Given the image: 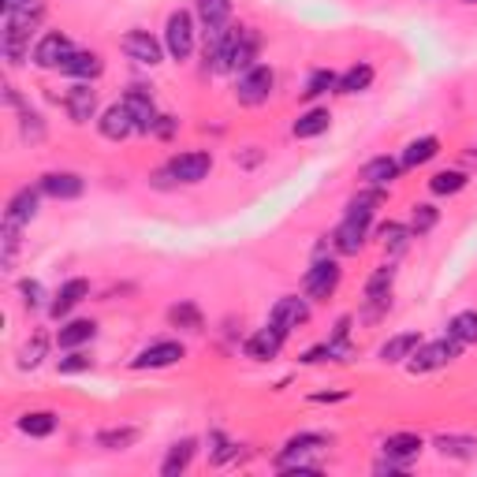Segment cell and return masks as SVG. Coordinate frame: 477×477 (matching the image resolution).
<instances>
[{"label":"cell","mask_w":477,"mask_h":477,"mask_svg":"<svg viewBox=\"0 0 477 477\" xmlns=\"http://www.w3.org/2000/svg\"><path fill=\"white\" fill-rule=\"evenodd\" d=\"M335 82H340V75H332L328 72V67H321V72H313L310 75V82H306V90H303V97L306 101H313V97H321V94H328L332 90V86Z\"/></svg>","instance_id":"cell-39"},{"label":"cell","mask_w":477,"mask_h":477,"mask_svg":"<svg viewBox=\"0 0 477 477\" xmlns=\"http://www.w3.org/2000/svg\"><path fill=\"white\" fill-rule=\"evenodd\" d=\"M310 321V303L306 298H295V295H284V298H276V306L269 310V325L276 328H298V325H306Z\"/></svg>","instance_id":"cell-13"},{"label":"cell","mask_w":477,"mask_h":477,"mask_svg":"<svg viewBox=\"0 0 477 477\" xmlns=\"http://www.w3.org/2000/svg\"><path fill=\"white\" fill-rule=\"evenodd\" d=\"M284 340H288V332H284V328H276V325H265L261 332H254L250 340H246V358L269 362V358H276L280 350H284Z\"/></svg>","instance_id":"cell-14"},{"label":"cell","mask_w":477,"mask_h":477,"mask_svg":"<svg viewBox=\"0 0 477 477\" xmlns=\"http://www.w3.org/2000/svg\"><path fill=\"white\" fill-rule=\"evenodd\" d=\"M421 436L418 433H392L384 440V458H392V463H411V458H418L421 455Z\"/></svg>","instance_id":"cell-21"},{"label":"cell","mask_w":477,"mask_h":477,"mask_svg":"<svg viewBox=\"0 0 477 477\" xmlns=\"http://www.w3.org/2000/svg\"><path fill=\"white\" fill-rule=\"evenodd\" d=\"M194 440H180V444H172L168 455H165V463H161V473L165 477H180L187 466H190V458H194Z\"/></svg>","instance_id":"cell-28"},{"label":"cell","mask_w":477,"mask_h":477,"mask_svg":"<svg viewBox=\"0 0 477 477\" xmlns=\"http://www.w3.org/2000/svg\"><path fill=\"white\" fill-rule=\"evenodd\" d=\"M436 227V209L433 205H414V213H411V232L414 235H426Z\"/></svg>","instance_id":"cell-42"},{"label":"cell","mask_w":477,"mask_h":477,"mask_svg":"<svg viewBox=\"0 0 477 477\" xmlns=\"http://www.w3.org/2000/svg\"><path fill=\"white\" fill-rule=\"evenodd\" d=\"M165 49L172 52V60H187L194 52V15L190 12H172L165 27Z\"/></svg>","instance_id":"cell-7"},{"label":"cell","mask_w":477,"mask_h":477,"mask_svg":"<svg viewBox=\"0 0 477 477\" xmlns=\"http://www.w3.org/2000/svg\"><path fill=\"white\" fill-rule=\"evenodd\" d=\"M86 295H90V284H86V280H67V284L57 291V298L49 303V313L52 317H67Z\"/></svg>","instance_id":"cell-23"},{"label":"cell","mask_w":477,"mask_h":477,"mask_svg":"<svg viewBox=\"0 0 477 477\" xmlns=\"http://www.w3.org/2000/svg\"><path fill=\"white\" fill-rule=\"evenodd\" d=\"M399 161H392V157H373L365 168H362V180L369 183V187H388L399 175Z\"/></svg>","instance_id":"cell-26"},{"label":"cell","mask_w":477,"mask_h":477,"mask_svg":"<svg viewBox=\"0 0 477 477\" xmlns=\"http://www.w3.org/2000/svg\"><path fill=\"white\" fill-rule=\"evenodd\" d=\"M258 45L261 38L250 27H239V30H227L224 34V45H220V57L213 64V72H250L254 60H258Z\"/></svg>","instance_id":"cell-3"},{"label":"cell","mask_w":477,"mask_h":477,"mask_svg":"<svg viewBox=\"0 0 477 477\" xmlns=\"http://www.w3.org/2000/svg\"><path fill=\"white\" fill-rule=\"evenodd\" d=\"M436 153H440V142H436L433 135H426V138H414V142L403 150V161H399V165H403V168H418V165L433 161Z\"/></svg>","instance_id":"cell-29"},{"label":"cell","mask_w":477,"mask_h":477,"mask_svg":"<svg viewBox=\"0 0 477 477\" xmlns=\"http://www.w3.org/2000/svg\"><path fill=\"white\" fill-rule=\"evenodd\" d=\"M101 57L97 52H86V49H75L72 57H67L64 64H60V72L64 75H72V79H79V82H90V79H97L101 75Z\"/></svg>","instance_id":"cell-20"},{"label":"cell","mask_w":477,"mask_h":477,"mask_svg":"<svg viewBox=\"0 0 477 477\" xmlns=\"http://www.w3.org/2000/svg\"><path fill=\"white\" fill-rule=\"evenodd\" d=\"M94 362L86 358V355H79V350H72L67 358H60V373H82V369H90Z\"/></svg>","instance_id":"cell-45"},{"label":"cell","mask_w":477,"mask_h":477,"mask_svg":"<svg viewBox=\"0 0 477 477\" xmlns=\"http://www.w3.org/2000/svg\"><path fill=\"white\" fill-rule=\"evenodd\" d=\"M82 187H86L82 175H75V172H49V175H42V194H49V198H60V202L79 198Z\"/></svg>","instance_id":"cell-19"},{"label":"cell","mask_w":477,"mask_h":477,"mask_svg":"<svg viewBox=\"0 0 477 477\" xmlns=\"http://www.w3.org/2000/svg\"><path fill=\"white\" fill-rule=\"evenodd\" d=\"M135 440H138V429H104V433H97V444L104 451H123V448H131Z\"/></svg>","instance_id":"cell-37"},{"label":"cell","mask_w":477,"mask_h":477,"mask_svg":"<svg viewBox=\"0 0 477 477\" xmlns=\"http://www.w3.org/2000/svg\"><path fill=\"white\" fill-rule=\"evenodd\" d=\"M19 131H23L27 142H42V138H45V123H42V116H38V112L19 109Z\"/></svg>","instance_id":"cell-40"},{"label":"cell","mask_w":477,"mask_h":477,"mask_svg":"<svg viewBox=\"0 0 477 477\" xmlns=\"http://www.w3.org/2000/svg\"><path fill=\"white\" fill-rule=\"evenodd\" d=\"M418 347H421L418 332H399V335H392V340H388V343L381 347V362H388V365L406 362V358H411Z\"/></svg>","instance_id":"cell-24"},{"label":"cell","mask_w":477,"mask_h":477,"mask_svg":"<svg viewBox=\"0 0 477 477\" xmlns=\"http://www.w3.org/2000/svg\"><path fill=\"white\" fill-rule=\"evenodd\" d=\"M433 448L448 458H473L477 455V440L473 436H458V433H440L433 440Z\"/></svg>","instance_id":"cell-25"},{"label":"cell","mask_w":477,"mask_h":477,"mask_svg":"<svg viewBox=\"0 0 477 477\" xmlns=\"http://www.w3.org/2000/svg\"><path fill=\"white\" fill-rule=\"evenodd\" d=\"M369 82H373V67H369V64H355L347 75H340L335 90H340V94H362V90H369Z\"/></svg>","instance_id":"cell-32"},{"label":"cell","mask_w":477,"mask_h":477,"mask_svg":"<svg viewBox=\"0 0 477 477\" xmlns=\"http://www.w3.org/2000/svg\"><path fill=\"white\" fill-rule=\"evenodd\" d=\"M72 52H75L72 38L60 34V30H52V34H45V38L38 42V49H34V64H38V67H60L67 57H72Z\"/></svg>","instance_id":"cell-15"},{"label":"cell","mask_w":477,"mask_h":477,"mask_svg":"<svg viewBox=\"0 0 477 477\" xmlns=\"http://www.w3.org/2000/svg\"><path fill=\"white\" fill-rule=\"evenodd\" d=\"M369 220H373L369 209H355V205H350V213L343 217V224L335 227V235H332L335 250H340V254H358L362 242H365V232H369Z\"/></svg>","instance_id":"cell-5"},{"label":"cell","mask_w":477,"mask_h":477,"mask_svg":"<svg viewBox=\"0 0 477 477\" xmlns=\"http://www.w3.org/2000/svg\"><path fill=\"white\" fill-rule=\"evenodd\" d=\"M466 4H477V0H466Z\"/></svg>","instance_id":"cell-48"},{"label":"cell","mask_w":477,"mask_h":477,"mask_svg":"<svg viewBox=\"0 0 477 477\" xmlns=\"http://www.w3.org/2000/svg\"><path fill=\"white\" fill-rule=\"evenodd\" d=\"M198 15L205 30H227V19H232V0H198Z\"/></svg>","instance_id":"cell-27"},{"label":"cell","mask_w":477,"mask_h":477,"mask_svg":"<svg viewBox=\"0 0 477 477\" xmlns=\"http://www.w3.org/2000/svg\"><path fill=\"white\" fill-rule=\"evenodd\" d=\"M180 358H183V343L161 340V343H150L142 355L131 362V369H165V365H175Z\"/></svg>","instance_id":"cell-18"},{"label":"cell","mask_w":477,"mask_h":477,"mask_svg":"<svg viewBox=\"0 0 477 477\" xmlns=\"http://www.w3.org/2000/svg\"><path fill=\"white\" fill-rule=\"evenodd\" d=\"M42 15H45V0H23L19 8L4 12V30H0V42H4L8 64H23L27 49H30V34L38 30Z\"/></svg>","instance_id":"cell-1"},{"label":"cell","mask_w":477,"mask_h":477,"mask_svg":"<svg viewBox=\"0 0 477 477\" xmlns=\"http://www.w3.org/2000/svg\"><path fill=\"white\" fill-rule=\"evenodd\" d=\"M64 109L75 123H90L94 112H97V90L90 82H75L72 90L64 94Z\"/></svg>","instance_id":"cell-16"},{"label":"cell","mask_w":477,"mask_h":477,"mask_svg":"<svg viewBox=\"0 0 477 477\" xmlns=\"http://www.w3.org/2000/svg\"><path fill=\"white\" fill-rule=\"evenodd\" d=\"M175 131V119L172 116H157V123H153V135H161V138H168Z\"/></svg>","instance_id":"cell-46"},{"label":"cell","mask_w":477,"mask_h":477,"mask_svg":"<svg viewBox=\"0 0 477 477\" xmlns=\"http://www.w3.org/2000/svg\"><path fill=\"white\" fill-rule=\"evenodd\" d=\"M209 168H213V157L202 153V150H194V153H180V157H172V165H168V175L175 183H202Z\"/></svg>","instance_id":"cell-8"},{"label":"cell","mask_w":477,"mask_h":477,"mask_svg":"<svg viewBox=\"0 0 477 477\" xmlns=\"http://www.w3.org/2000/svg\"><path fill=\"white\" fill-rule=\"evenodd\" d=\"M335 288H340V265L325 261V258L313 261V269L306 273V295L321 303V298H332L335 295Z\"/></svg>","instance_id":"cell-12"},{"label":"cell","mask_w":477,"mask_h":477,"mask_svg":"<svg viewBox=\"0 0 477 477\" xmlns=\"http://www.w3.org/2000/svg\"><path fill=\"white\" fill-rule=\"evenodd\" d=\"M0 242H4V258H0V261H4V269H12L15 254H19V227L4 224V239H0Z\"/></svg>","instance_id":"cell-43"},{"label":"cell","mask_w":477,"mask_h":477,"mask_svg":"<svg viewBox=\"0 0 477 477\" xmlns=\"http://www.w3.org/2000/svg\"><path fill=\"white\" fill-rule=\"evenodd\" d=\"M328 123H332L328 109H310V112H303V116L295 119V138H317V135H325Z\"/></svg>","instance_id":"cell-31"},{"label":"cell","mask_w":477,"mask_h":477,"mask_svg":"<svg viewBox=\"0 0 477 477\" xmlns=\"http://www.w3.org/2000/svg\"><path fill=\"white\" fill-rule=\"evenodd\" d=\"M97 335V325L94 321H67L64 328H60V335H57V343L64 347V350H75L79 343H90Z\"/></svg>","instance_id":"cell-30"},{"label":"cell","mask_w":477,"mask_h":477,"mask_svg":"<svg viewBox=\"0 0 477 477\" xmlns=\"http://www.w3.org/2000/svg\"><path fill=\"white\" fill-rule=\"evenodd\" d=\"M466 187V175L463 172H436L429 180V190L433 194H458Z\"/></svg>","instance_id":"cell-38"},{"label":"cell","mask_w":477,"mask_h":477,"mask_svg":"<svg viewBox=\"0 0 477 477\" xmlns=\"http://www.w3.org/2000/svg\"><path fill=\"white\" fill-rule=\"evenodd\" d=\"M45 347H49L45 335H34V340L23 347V355H19V369H34V365H42V358H45Z\"/></svg>","instance_id":"cell-41"},{"label":"cell","mask_w":477,"mask_h":477,"mask_svg":"<svg viewBox=\"0 0 477 477\" xmlns=\"http://www.w3.org/2000/svg\"><path fill=\"white\" fill-rule=\"evenodd\" d=\"M325 448H328V440L321 433H298L284 444V451H280L276 470L280 473H317L321 470L317 455H321Z\"/></svg>","instance_id":"cell-2"},{"label":"cell","mask_w":477,"mask_h":477,"mask_svg":"<svg viewBox=\"0 0 477 477\" xmlns=\"http://www.w3.org/2000/svg\"><path fill=\"white\" fill-rule=\"evenodd\" d=\"M392 284H396V269H392V265H381V269L365 280V303H369L365 317H369V321L388 310V295H392Z\"/></svg>","instance_id":"cell-9"},{"label":"cell","mask_w":477,"mask_h":477,"mask_svg":"<svg viewBox=\"0 0 477 477\" xmlns=\"http://www.w3.org/2000/svg\"><path fill=\"white\" fill-rule=\"evenodd\" d=\"M168 321L180 325V328H187V332H202V313H198V306H194V303L172 306V310H168Z\"/></svg>","instance_id":"cell-36"},{"label":"cell","mask_w":477,"mask_h":477,"mask_svg":"<svg viewBox=\"0 0 477 477\" xmlns=\"http://www.w3.org/2000/svg\"><path fill=\"white\" fill-rule=\"evenodd\" d=\"M458 340H436V343H421L414 355H411V373H433V369H444L448 362L458 358Z\"/></svg>","instance_id":"cell-6"},{"label":"cell","mask_w":477,"mask_h":477,"mask_svg":"<svg viewBox=\"0 0 477 477\" xmlns=\"http://www.w3.org/2000/svg\"><path fill=\"white\" fill-rule=\"evenodd\" d=\"M347 332H350V317H340V321H335L332 340H347Z\"/></svg>","instance_id":"cell-47"},{"label":"cell","mask_w":477,"mask_h":477,"mask_svg":"<svg viewBox=\"0 0 477 477\" xmlns=\"http://www.w3.org/2000/svg\"><path fill=\"white\" fill-rule=\"evenodd\" d=\"M97 127H101V135L109 138V142H123L127 135H135L138 127H135V116L127 112V104H112V109H104L101 112V119H97Z\"/></svg>","instance_id":"cell-17"},{"label":"cell","mask_w":477,"mask_h":477,"mask_svg":"<svg viewBox=\"0 0 477 477\" xmlns=\"http://www.w3.org/2000/svg\"><path fill=\"white\" fill-rule=\"evenodd\" d=\"M123 104H127V112L135 116V127L142 135H153V123H157V104H153V94L146 86H131L127 94H123Z\"/></svg>","instance_id":"cell-11"},{"label":"cell","mask_w":477,"mask_h":477,"mask_svg":"<svg viewBox=\"0 0 477 477\" xmlns=\"http://www.w3.org/2000/svg\"><path fill=\"white\" fill-rule=\"evenodd\" d=\"M19 295H23V303H27L30 310H38V306H42V298H45V291H42L38 280H23V284H19Z\"/></svg>","instance_id":"cell-44"},{"label":"cell","mask_w":477,"mask_h":477,"mask_svg":"<svg viewBox=\"0 0 477 477\" xmlns=\"http://www.w3.org/2000/svg\"><path fill=\"white\" fill-rule=\"evenodd\" d=\"M119 49L127 52L135 64H146V67L161 64V42H157L150 30H127V34L119 38Z\"/></svg>","instance_id":"cell-10"},{"label":"cell","mask_w":477,"mask_h":477,"mask_svg":"<svg viewBox=\"0 0 477 477\" xmlns=\"http://www.w3.org/2000/svg\"><path fill=\"white\" fill-rule=\"evenodd\" d=\"M34 217H38V190H19L15 198L8 202V213H4V224H12V227H23V224H30Z\"/></svg>","instance_id":"cell-22"},{"label":"cell","mask_w":477,"mask_h":477,"mask_svg":"<svg viewBox=\"0 0 477 477\" xmlns=\"http://www.w3.org/2000/svg\"><path fill=\"white\" fill-rule=\"evenodd\" d=\"M411 227L406 224H396V220H388L384 227H381V239H384V250L388 254H403L406 250V242H411Z\"/></svg>","instance_id":"cell-34"},{"label":"cell","mask_w":477,"mask_h":477,"mask_svg":"<svg viewBox=\"0 0 477 477\" xmlns=\"http://www.w3.org/2000/svg\"><path fill=\"white\" fill-rule=\"evenodd\" d=\"M448 335L458 343H477V310H466V313H455L451 325H448Z\"/></svg>","instance_id":"cell-33"},{"label":"cell","mask_w":477,"mask_h":477,"mask_svg":"<svg viewBox=\"0 0 477 477\" xmlns=\"http://www.w3.org/2000/svg\"><path fill=\"white\" fill-rule=\"evenodd\" d=\"M19 429H23L27 436H49L52 429H57V414H49V411L23 414V418H19Z\"/></svg>","instance_id":"cell-35"},{"label":"cell","mask_w":477,"mask_h":477,"mask_svg":"<svg viewBox=\"0 0 477 477\" xmlns=\"http://www.w3.org/2000/svg\"><path fill=\"white\" fill-rule=\"evenodd\" d=\"M273 86H276V75H273V67H265V64H254L250 72H242V75H239L235 97H239V104H246V109H254V104H265V101H269Z\"/></svg>","instance_id":"cell-4"}]
</instances>
